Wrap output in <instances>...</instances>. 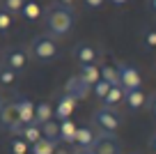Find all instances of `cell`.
<instances>
[{
  "label": "cell",
  "instance_id": "6da1fadb",
  "mask_svg": "<svg viewBox=\"0 0 156 154\" xmlns=\"http://www.w3.org/2000/svg\"><path fill=\"white\" fill-rule=\"evenodd\" d=\"M73 23H76V14L71 7H64L60 2H53L48 9L44 12V25L46 35H51L53 39H62L71 32Z\"/></svg>",
  "mask_w": 156,
  "mask_h": 154
},
{
  "label": "cell",
  "instance_id": "7a4b0ae2",
  "mask_svg": "<svg viewBox=\"0 0 156 154\" xmlns=\"http://www.w3.org/2000/svg\"><path fill=\"white\" fill-rule=\"evenodd\" d=\"M58 39H53L51 35H37L30 42V55L39 62H48L58 55Z\"/></svg>",
  "mask_w": 156,
  "mask_h": 154
},
{
  "label": "cell",
  "instance_id": "3957f363",
  "mask_svg": "<svg viewBox=\"0 0 156 154\" xmlns=\"http://www.w3.org/2000/svg\"><path fill=\"white\" fill-rule=\"evenodd\" d=\"M92 122H94V127L99 129V134H115V131L122 127L124 120H122V113L117 111V108L101 106L99 111H94Z\"/></svg>",
  "mask_w": 156,
  "mask_h": 154
},
{
  "label": "cell",
  "instance_id": "277c9868",
  "mask_svg": "<svg viewBox=\"0 0 156 154\" xmlns=\"http://www.w3.org/2000/svg\"><path fill=\"white\" fill-rule=\"evenodd\" d=\"M92 154H122V143L115 134H97L94 143L90 145Z\"/></svg>",
  "mask_w": 156,
  "mask_h": 154
},
{
  "label": "cell",
  "instance_id": "5b68a950",
  "mask_svg": "<svg viewBox=\"0 0 156 154\" xmlns=\"http://www.w3.org/2000/svg\"><path fill=\"white\" fill-rule=\"evenodd\" d=\"M115 67H117V76H119V85L124 90H138V87H142V76L133 64L117 62Z\"/></svg>",
  "mask_w": 156,
  "mask_h": 154
},
{
  "label": "cell",
  "instance_id": "8992f818",
  "mask_svg": "<svg viewBox=\"0 0 156 154\" xmlns=\"http://www.w3.org/2000/svg\"><path fill=\"white\" fill-rule=\"evenodd\" d=\"M0 127L5 131H9V134L19 136L21 131V122H19V113H16V106H14V101H5L2 104V108H0Z\"/></svg>",
  "mask_w": 156,
  "mask_h": 154
},
{
  "label": "cell",
  "instance_id": "52a82bcc",
  "mask_svg": "<svg viewBox=\"0 0 156 154\" xmlns=\"http://www.w3.org/2000/svg\"><path fill=\"white\" fill-rule=\"evenodd\" d=\"M2 64L9 67V69H14V72L19 74V72H23V69L28 67V53H25L23 48H16V46L5 48V53H2Z\"/></svg>",
  "mask_w": 156,
  "mask_h": 154
},
{
  "label": "cell",
  "instance_id": "ba28073f",
  "mask_svg": "<svg viewBox=\"0 0 156 154\" xmlns=\"http://www.w3.org/2000/svg\"><path fill=\"white\" fill-rule=\"evenodd\" d=\"M64 94L73 97L76 101H83V99H87V97L92 94V87L85 85L78 76H69V81L64 83Z\"/></svg>",
  "mask_w": 156,
  "mask_h": 154
},
{
  "label": "cell",
  "instance_id": "9c48e42d",
  "mask_svg": "<svg viewBox=\"0 0 156 154\" xmlns=\"http://www.w3.org/2000/svg\"><path fill=\"white\" fill-rule=\"evenodd\" d=\"M76 104L78 101L73 99V97H69V94H60L58 97V104L53 106V120H69L71 117V113L76 111Z\"/></svg>",
  "mask_w": 156,
  "mask_h": 154
},
{
  "label": "cell",
  "instance_id": "30bf717a",
  "mask_svg": "<svg viewBox=\"0 0 156 154\" xmlns=\"http://www.w3.org/2000/svg\"><path fill=\"white\" fill-rule=\"evenodd\" d=\"M16 113H19V122L21 124H34V101L28 97H19L14 101Z\"/></svg>",
  "mask_w": 156,
  "mask_h": 154
},
{
  "label": "cell",
  "instance_id": "8fae6325",
  "mask_svg": "<svg viewBox=\"0 0 156 154\" xmlns=\"http://www.w3.org/2000/svg\"><path fill=\"white\" fill-rule=\"evenodd\" d=\"M71 55L78 60V64H97V58H99V51L90 44H76L71 51Z\"/></svg>",
  "mask_w": 156,
  "mask_h": 154
},
{
  "label": "cell",
  "instance_id": "7c38bea8",
  "mask_svg": "<svg viewBox=\"0 0 156 154\" xmlns=\"http://www.w3.org/2000/svg\"><path fill=\"white\" fill-rule=\"evenodd\" d=\"M124 104L129 106L131 113L142 111L147 106V94L142 92V87H138V90H124Z\"/></svg>",
  "mask_w": 156,
  "mask_h": 154
},
{
  "label": "cell",
  "instance_id": "4fadbf2b",
  "mask_svg": "<svg viewBox=\"0 0 156 154\" xmlns=\"http://www.w3.org/2000/svg\"><path fill=\"white\" fill-rule=\"evenodd\" d=\"M94 138H97V131H94L90 124L78 127V129H76V138H73V147H78V149H90V145L94 143Z\"/></svg>",
  "mask_w": 156,
  "mask_h": 154
},
{
  "label": "cell",
  "instance_id": "5bb4252c",
  "mask_svg": "<svg viewBox=\"0 0 156 154\" xmlns=\"http://www.w3.org/2000/svg\"><path fill=\"white\" fill-rule=\"evenodd\" d=\"M80 81L85 83V85L92 87L97 81H101V69H99V64H80L78 67V74H76Z\"/></svg>",
  "mask_w": 156,
  "mask_h": 154
},
{
  "label": "cell",
  "instance_id": "9a60e30c",
  "mask_svg": "<svg viewBox=\"0 0 156 154\" xmlns=\"http://www.w3.org/2000/svg\"><path fill=\"white\" fill-rule=\"evenodd\" d=\"M48 120H53V104H51V101H39V104H34V124L41 127Z\"/></svg>",
  "mask_w": 156,
  "mask_h": 154
},
{
  "label": "cell",
  "instance_id": "2e32d148",
  "mask_svg": "<svg viewBox=\"0 0 156 154\" xmlns=\"http://www.w3.org/2000/svg\"><path fill=\"white\" fill-rule=\"evenodd\" d=\"M58 127H60V134H58L60 143H64V145H73V138H76V129H78V127L73 124V120H60V122H58Z\"/></svg>",
  "mask_w": 156,
  "mask_h": 154
},
{
  "label": "cell",
  "instance_id": "e0dca14e",
  "mask_svg": "<svg viewBox=\"0 0 156 154\" xmlns=\"http://www.w3.org/2000/svg\"><path fill=\"white\" fill-rule=\"evenodd\" d=\"M122 101H124V87L122 85H112L110 90H108V94L101 99V104L106 108H117Z\"/></svg>",
  "mask_w": 156,
  "mask_h": 154
},
{
  "label": "cell",
  "instance_id": "ac0fdd59",
  "mask_svg": "<svg viewBox=\"0 0 156 154\" xmlns=\"http://www.w3.org/2000/svg\"><path fill=\"white\" fill-rule=\"evenodd\" d=\"M19 138H23L28 145H34L39 138H41V131H39L37 124H23L19 131Z\"/></svg>",
  "mask_w": 156,
  "mask_h": 154
},
{
  "label": "cell",
  "instance_id": "d6986e66",
  "mask_svg": "<svg viewBox=\"0 0 156 154\" xmlns=\"http://www.w3.org/2000/svg\"><path fill=\"white\" fill-rule=\"evenodd\" d=\"M21 16L28 21H37L39 16H41V7H39L37 0H25L23 7H21Z\"/></svg>",
  "mask_w": 156,
  "mask_h": 154
},
{
  "label": "cell",
  "instance_id": "ffe728a7",
  "mask_svg": "<svg viewBox=\"0 0 156 154\" xmlns=\"http://www.w3.org/2000/svg\"><path fill=\"white\" fill-rule=\"evenodd\" d=\"M55 140L48 138H39L34 145H30V154H55Z\"/></svg>",
  "mask_w": 156,
  "mask_h": 154
},
{
  "label": "cell",
  "instance_id": "44dd1931",
  "mask_svg": "<svg viewBox=\"0 0 156 154\" xmlns=\"http://www.w3.org/2000/svg\"><path fill=\"white\" fill-rule=\"evenodd\" d=\"M39 131H41V138H48V140H55V143H60V138H58V134H60L58 120H48V122H44V124L39 127Z\"/></svg>",
  "mask_w": 156,
  "mask_h": 154
},
{
  "label": "cell",
  "instance_id": "7402d4cb",
  "mask_svg": "<svg viewBox=\"0 0 156 154\" xmlns=\"http://www.w3.org/2000/svg\"><path fill=\"white\" fill-rule=\"evenodd\" d=\"M99 69H101V81H106L108 85H119V76H117V67H112V64H99Z\"/></svg>",
  "mask_w": 156,
  "mask_h": 154
},
{
  "label": "cell",
  "instance_id": "603a6c76",
  "mask_svg": "<svg viewBox=\"0 0 156 154\" xmlns=\"http://www.w3.org/2000/svg\"><path fill=\"white\" fill-rule=\"evenodd\" d=\"M9 152H12V154H28V152H30V145L25 143L23 138H19V136H16V138L9 140Z\"/></svg>",
  "mask_w": 156,
  "mask_h": 154
},
{
  "label": "cell",
  "instance_id": "cb8c5ba5",
  "mask_svg": "<svg viewBox=\"0 0 156 154\" xmlns=\"http://www.w3.org/2000/svg\"><path fill=\"white\" fill-rule=\"evenodd\" d=\"M23 2H25V0H0V9L9 12V14H21Z\"/></svg>",
  "mask_w": 156,
  "mask_h": 154
},
{
  "label": "cell",
  "instance_id": "d4e9b609",
  "mask_svg": "<svg viewBox=\"0 0 156 154\" xmlns=\"http://www.w3.org/2000/svg\"><path fill=\"white\" fill-rule=\"evenodd\" d=\"M14 83H16V72L2 64L0 67V85H14Z\"/></svg>",
  "mask_w": 156,
  "mask_h": 154
},
{
  "label": "cell",
  "instance_id": "484cf974",
  "mask_svg": "<svg viewBox=\"0 0 156 154\" xmlns=\"http://www.w3.org/2000/svg\"><path fill=\"white\" fill-rule=\"evenodd\" d=\"M12 25H14V19H12V14H9V12H5V9H0V32H2V35L9 32Z\"/></svg>",
  "mask_w": 156,
  "mask_h": 154
},
{
  "label": "cell",
  "instance_id": "4316f807",
  "mask_svg": "<svg viewBox=\"0 0 156 154\" xmlns=\"http://www.w3.org/2000/svg\"><path fill=\"white\" fill-rule=\"evenodd\" d=\"M108 90H110V85H108L106 81H97L92 85V92H94V97H97V99H103V97L108 94Z\"/></svg>",
  "mask_w": 156,
  "mask_h": 154
},
{
  "label": "cell",
  "instance_id": "83f0119b",
  "mask_svg": "<svg viewBox=\"0 0 156 154\" xmlns=\"http://www.w3.org/2000/svg\"><path fill=\"white\" fill-rule=\"evenodd\" d=\"M142 42L147 48H156V28H149L142 32Z\"/></svg>",
  "mask_w": 156,
  "mask_h": 154
},
{
  "label": "cell",
  "instance_id": "f1b7e54d",
  "mask_svg": "<svg viewBox=\"0 0 156 154\" xmlns=\"http://www.w3.org/2000/svg\"><path fill=\"white\" fill-rule=\"evenodd\" d=\"M55 154H73V149H71V145L58 143V145H55Z\"/></svg>",
  "mask_w": 156,
  "mask_h": 154
},
{
  "label": "cell",
  "instance_id": "f546056e",
  "mask_svg": "<svg viewBox=\"0 0 156 154\" xmlns=\"http://www.w3.org/2000/svg\"><path fill=\"white\" fill-rule=\"evenodd\" d=\"M83 2L90 7V9H99V7H101L103 2H106V0H83Z\"/></svg>",
  "mask_w": 156,
  "mask_h": 154
},
{
  "label": "cell",
  "instance_id": "4dcf8cb0",
  "mask_svg": "<svg viewBox=\"0 0 156 154\" xmlns=\"http://www.w3.org/2000/svg\"><path fill=\"white\" fill-rule=\"evenodd\" d=\"M147 106H149V108H151V113H154V117H156V94H154V97H151V99H149V101H147Z\"/></svg>",
  "mask_w": 156,
  "mask_h": 154
},
{
  "label": "cell",
  "instance_id": "1f68e13d",
  "mask_svg": "<svg viewBox=\"0 0 156 154\" xmlns=\"http://www.w3.org/2000/svg\"><path fill=\"white\" fill-rule=\"evenodd\" d=\"M149 149H151V152L156 154V134H154V136L149 138Z\"/></svg>",
  "mask_w": 156,
  "mask_h": 154
},
{
  "label": "cell",
  "instance_id": "d6a6232c",
  "mask_svg": "<svg viewBox=\"0 0 156 154\" xmlns=\"http://www.w3.org/2000/svg\"><path fill=\"white\" fill-rule=\"evenodd\" d=\"M60 5H64V7H73V2H76V0H58Z\"/></svg>",
  "mask_w": 156,
  "mask_h": 154
},
{
  "label": "cell",
  "instance_id": "836d02e7",
  "mask_svg": "<svg viewBox=\"0 0 156 154\" xmlns=\"http://www.w3.org/2000/svg\"><path fill=\"white\" fill-rule=\"evenodd\" d=\"M147 5H149V9L156 14V0H147Z\"/></svg>",
  "mask_w": 156,
  "mask_h": 154
},
{
  "label": "cell",
  "instance_id": "e575fe53",
  "mask_svg": "<svg viewBox=\"0 0 156 154\" xmlns=\"http://www.w3.org/2000/svg\"><path fill=\"white\" fill-rule=\"evenodd\" d=\"M110 2H112V5H117V7H122V5H126L129 0H110Z\"/></svg>",
  "mask_w": 156,
  "mask_h": 154
},
{
  "label": "cell",
  "instance_id": "d590c367",
  "mask_svg": "<svg viewBox=\"0 0 156 154\" xmlns=\"http://www.w3.org/2000/svg\"><path fill=\"white\" fill-rule=\"evenodd\" d=\"M73 154H92L90 149H73Z\"/></svg>",
  "mask_w": 156,
  "mask_h": 154
},
{
  "label": "cell",
  "instance_id": "8d00e7d4",
  "mask_svg": "<svg viewBox=\"0 0 156 154\" xmlns=\"http://www.w3.org/2000/svg\"><path fill=\"white\" fill-rule=\"evenodd\" d=\"M0 46H2V32H0Z\"/></svg>",
  "mask_w": 156,
  "mask_h": 154
},
{
  "label": "cell",
  "instance_id": "74e56055",
  "mask_svg": "<svg viewBox=\"0 0 156 154\" xmlns=\"http://www.w3.org/2000/svg\"><path fill=\"white\" fill-rule=\"evenodd\" d=\"M2 104H5V101H2V99H0V108H2Z\"/></svg>",
  "mask_w": 156,
  "mask_h": 154
},
{
  "label": "cell",
  "instance_id": "f35d334b",
  "mask_svg": "<svg viewBox=\"0 0 156 154\" xmlns=\"http://www.w3.org/2000/svg\"><path fill=\"white\" fill-rule=\"evenodd\" d=\"M154 72H156V64H154Z\"/></svg>",
  "mask_w": 156,
  "mask_h": 154
}]
</instances>
